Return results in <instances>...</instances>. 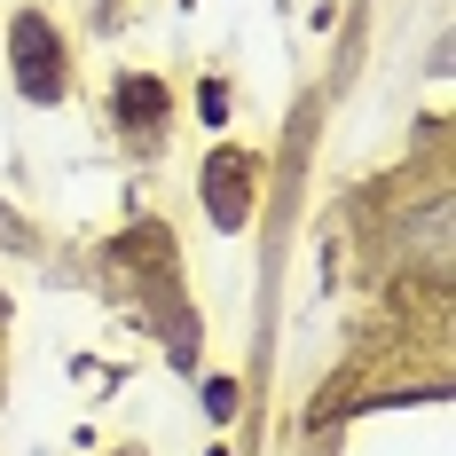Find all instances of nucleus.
Returning <instances> with one entry per match:
<instances>
[{"instance_id":"1","label":"nucleus","mask_w":456,"mask_h":456,"mask_svg":"<svg viewBox=\"0 0 456 456\" xmlns=\"http://www.w3.org/2000/svg\"><path fill=\"white\" fill-rule=\"evenodd\" d=\"M8 47H16V87L32 94V102H55V94H63V71H55V32H47V16H16Z\"/></svg>"},{"instance_id":"2","label":"nucleus","mask_w":456,"mask_h":456,"mask_svg":"<svg viewBox=\"0 0 456 456\" xmlns=\"http://www.w3.org/2000/svg\"><path fill=\"white\" fill-rule=\"evenodd\" d=\"M244 174H252V166H244L236 150H221V158L205 166V205H213L221 228H244Z\"/></svg>"},{"instance_id":"3","label":"nucleus","mask_w":456,"mask_h":456,"mask_svg":"<svg viewBox=\"0 0 456 456\" xmlns=\"http://www.w3.org/2000/svg\"><path fill=\"white\" fill-rule=\"evenodd\" d=\"M118 118H126V134H150L166 118V87L158 79H118Z\"/></svg>"},{"instance_id":"4","label":"nucleus","mask_w":456,"mask_h":456,"mask_svg":"<svg viewBox=\"0 0 456 456\" xmlns=\"http://www.w3.org/2000/svg\"><path fill=\"white\" fill-rule=\"evenodd\" d=\"M410 244H417L425 268H441V260H449V205H425V221L410 228Z\"/></svg>"}]
</instances>
